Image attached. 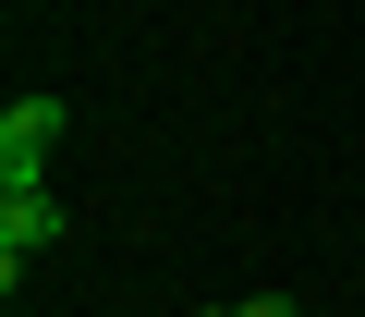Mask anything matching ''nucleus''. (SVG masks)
Listing matches in <instances>:
<instances>
[{
  "instance_id": "obj_3",
  "label": "nucleus",
  "mask_w": 365,
  "mask_h": 317,
  "mask_svg": "<svg viewBox=\"0 0 365 317\" xmlns=\"http://www.w3.org/2000/svg\"><path fill=\"white\" fill-rule=\"evenodd\" d=\"M195 317H304L292 293H244V305H195Z\"/></svg>"
},
{
  "instance_id": "obj_1",
  "label": "nucleus",
  "mask_w": 365,
  "mask_h": 317,
  "mask_svg": "<svg viewBox=\"0 0 365 317\" xmlns=\"http://www.w3.org/2000/svg\"><path fill=\"white\" fill-rule=\"evenodd\" d=\"M49 244H61V196H49V183H0V281L25 293V268H37Z\"/></svg>"
},
{
  "instance_id": "obj_2",
  "label": "nucleus",
  "mask_w": 365,
  "mask_h": 317,
  "mask_svg": "<svg viewBox=\"0 0 365 317\" xmlns=\"http://www.w3.org/2000/svg\"><path fill=\"white\" fill-rule=\"evenodd\" d=\"M61 98H13L0 110V183H49V146H61Z\"/></svg>"
}]
</instances>
